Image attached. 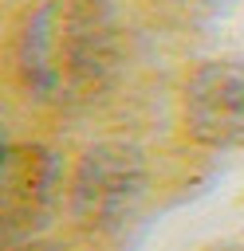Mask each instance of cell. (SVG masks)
<instances>
[{"label":"cell","instance_id":"6da1fadb","mask_svg":"<svg viewBox=\"0 0 244 251\" xmlns=\"http://www.w3.org/2000/svg\"><path fill=\"white\" fill-rule=\"evenodd\" d=\"M16 59L39 98L83 102L118 67V24L102 0H43L20 27Z\"/></svg>","mask_w":244,"mask_h":251},{"label":"cell","instance_id":"7a4b0ae2","mask_svg":"<svg viewBox=\"0 0 244 251\" xmlns=\"http://www.w3.org/2000/svg\"><path fill=\"white\" fill-rule=\"evenodd\" d=\"M181 118L189 137L209 149L244 145V59L201 63L185 82Z\"/></svg>","mask_w":244,"mask_h":251},{"label":"cell","instance_id":"3957f363","mask_svg":"<svg viewBox=\"0 0 244 251\" xmlns=\"http://www.w3.org/2000/svg\"><path fill=\"white\" fill-rule=\"evenodd\" d=\"M142 157L126 145H98L75 173V212L87 224H118L142 196Z\"/></svg>","mask_w":244,"mask_h":251},{"label":"cell","instance_id":"277c9868","mask_svg":"<svg viewBox=\"0 0 244 251\" xmlns=\"http://www.w3.org/2000/svg\"><path fill=\"white\" fill-rule=\"evenodd\" d=\"M55 196V157L39 145H12L0 173V208L4 224L31 227Z\"/></svg>","mask_w":244,"mask_h":251}]
</instances>
